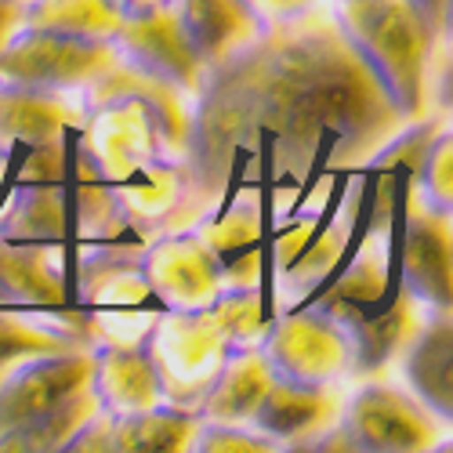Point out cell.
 <instances>
[]
</instances>
